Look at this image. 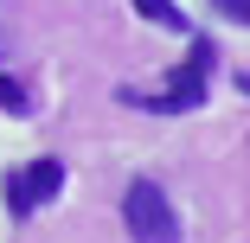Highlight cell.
<instances>
[{"label": "cell", "instance_id": "5b68a950", "mask_svg": "<svg viewBox=\"0 0 250 243\" xmlns=\"http://www.w3.org/2000/svg\"><path fill=\"white\" fill-rule=\"evenodd\" d=\"M212 7H218L225 19H237V26H250V0H212Z\"/></svg>", "mask_w": 250, "mask_h": 243}, {"label": "cell", "instance_id": "277c9868", "mask_svg": "<svg viewBox=\"0 0 250 243\" xmlns=\"http://www.w3.org/2000/svg\"><path fill=\"white\" fill-rule=\"evenodd\" d=\"M0 109H13V115H26L32 103H26V90L13 83V77H0Z\"/></svg>", "mask_w": 250, "mask_h": 243}, {"label": "cell", "instance_id": "6da1fadb", "mask_svg": "<svg viewBox=\"0 0 250 243\" xmlns=\"http://www.w3.org/2000/svg\"><path fill=\"white\" fill-rule=\"evenodd\" d=\"M122 224H128L135 243H180V218L167 205L161 179H147V173L128 179V192H122Z\"/></svg>", "mask_w": 250, "mask_h": 243}, {"label": "cell", "instance_id": "3957f363", "mask_svg": "<svg viewBox=\"0 0 250 243\" xmlns=\"http://www.w3.org/2000/svg\"><path fill=\"white\" fill-rule=\"evenodd\" d=\"M128 7H135L141 19H154L161 32H192V19H186V13L173 7V0H128Z\"/></svg>", "mask_w": 250, "mask_h": 243}, {"label": "cell", "instance_id": "7a4b0ae2", "mask_svg": "<svg viewBox=\"0 0 250 243\" xmlns=\"http://www.w3.org/2000/svg\"><path fill=\"white\" fill-rule=\"evenodd\" d=\"M58 192H64V160H52V154H45V160H26V167L7 173V211L13 218H32L39 205H52Z\"/></svg>", "mask_w": 250, "mask_h": 243}]
</instances>
